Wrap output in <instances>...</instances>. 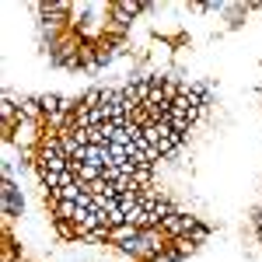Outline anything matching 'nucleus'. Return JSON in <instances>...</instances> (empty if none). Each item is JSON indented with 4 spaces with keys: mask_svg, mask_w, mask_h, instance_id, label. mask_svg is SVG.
<instances>
[{
    "mask_svg": "<svg viewBox=\"0 0 262 262\" xmlns=\"http://www.w3.org/2000/svg\"><path fill=\"white\" fill-rule=\"evenodd\" d=\"M196 217H192V213H171V217H168V221H161V231H164V238H182V234H189V231H192V227H196Z\"/></svg>",
    "mask_w": 262,
    "mask_h": 262,
    "instance_id": "1",
    "label": "nucleus"
},
{
    "mask_svg": "<svg viewBox=\"0 0 262 262\" xmlns=\"http://www.w3.org/2000/svg\"><path fill=\"white\" fill-rule=\"evenodd\" d=\"M0 213L4 217H18L21 213V192H18V182H7L0 185Z\"/></svg>",
    "mask_w": 262,
    "mask_h": 262,
    "instance_id": "2",
    "label": "nucleus"
},
{
    "mask_svg": "<svg viewBox=\"0 0 262 262\" xmlns=\"http://www.w3.org/2000/svg\"><path fill=\"white\" fill-rule=\"evenodd\" d=\"M32 11H39V18H70L74 4L70 0H39V4H32Z\"/></svg>",
    "mask_w": 262,
    "mask_h": 262,
    "instance_id": "3",
    "label": "nucleus"
},
{
    "mask_svg": "<svg viewBox=\"0 0 262 262\" xmlns=\"http://www.w3.org/2000/svg\"><path fill=\"white\" fill-rule=\"evenodd\" d=\"M21 119H25V122H39V126H46V112H42L39 98H25V101H21Z\"/></svg>",
    "mask_w": 262,
    "mask_h": 262,
    "instance_id": "4",
    "label": "nucleus"
},
{
    "mask_svg": "<svg viewBox=\"0 0 262 262\" xmlns=\"http://www.w3.org/2000/svg\"><path fill=\"white\" fill-rule=\"evenodd\" d=\"M108 224H101V227H95V231H84L81 234V245H88V248H101V245H108Z\"/></svg>",
    "mask_w": 262,
    "mask_h": 262,
    "instance_id": "5",
    "label": "nucleus"
},
{
    "mask_svg": "<svg viewBox=\"0 0 262 262\" xmlns=\"http://www.w3.org/2000/svg\"><path fill=\"white\" fill-rule=\"evenodd\" d=\"M42 105V112L46 116H56V112H63V95L60 91H46V95H35Z\"/></svg>",
    "mask_w": 262,
    "mask_h": 262,
    "instance_id": "6",
    "label": "nucleus"
},
{
    "mask_svg": "<svg viewBox=\"0 0 262 262\" xmlns=\"http://www.w3.org/2000/svg\"><path fill=\"white\" fill-rule=\"evenodd\" d=\"M101 171H105V168H95V164H77V171H74V175H77V182H81V185H95V182H101Z\"/></svg>",
    "mask_w": 262,
    "mask_h": 262,
    "instance_id": "7",
    "label": "nucleus"
},
{
    "mask_svg": "<svg viewBox=\"0 0 262 262\" xmlns=\"http://www.w3.org/2000/svg\"><path fill=\"white\" fill-rule=\"evenodd\" d=\"M245 11H248V4H245V0H238V4H234V0H227V11H224V14H227V25H234V28H238V25L245 21Z\"/></svg>",
    "mask_w": 262,
    "mask_h": 262,
    "instance_id": "8",
    "label": "nucleus"
},
{
    "mask_svg": "<svg viewBox=\"0 0 262 262\" xmlns=\"http://www.w3.org/2000/svg\"><path fill=\"white\" fill-rule=\"evenodd\" d=\"M150 210H154V217H158V221H168L171 213H179V206H175L171 200H164V196H158V200L150 203Z\"/></svg>",
    "mask_w": 262,
    "mask_h": 262,
    "instance_id": "9",
    "label": "nucleus"
},
{
    "mask_svg": "<svg viewBox=\"0 0 262 262\" xmlns=\"http://www.w3.org/2000/svg\"><path fill=\"white\" fill-rule=\"evenodd\" d=\"M168 248H175V252H179L182 259H185V255H192V252H196V248H200V245L192 242V238H189V234H182V238H168Z\"/></svg>",
    "mask_w": 262,
    "mask_h": 262,
    "instance_id": "10",
    "label": "nucleus"
},
{
    "mask_svg": "<svg viewBox=\"0 0 262 262\" xmlns=\"http://www.w3.org/2000/svg\"><path fill=\"white\" fill-rule=\"evenodd\" d=\"M210 234H213V227H210V224H196V227H192V231H189V238H192V242H196V245H203V242H206V238H210Z\"/></svg>",
    "mask_w": 262,
    "mask_h": 262,
    "instance_id": "11",
    "label": "nucleus"
},
{
    "mask_svg": "<svg viewBox=\"0 0 262 262\" xmlns=\"http://www.w3.org/2000/svg\"><path fill=\"white\" fill-rule=\"evenodd\" d=\"M150 262H182V255L175 252V248H164V252H158Z\"/></svg>",
    "mask_w": 262,
    "mask_h": 262,
    "instance_id": "12",
    "label": "nucleus"
},
{
    "mask_svg": "<svg viewBox=\"0 0 262 262\" xmlns=\"http://www.w3.org/2000/svg\"><path fill=\"white\" fill-rule=\"evenodd\" d=\"M252 217H255V224L262 221V203H259V206H255V210H252Z\"/></svg>",
    "mask_w": 262,
    "mask_h": 262,
    "instance_id": "13",
    "label": "nucleus"
},
{
    "mask_svg": "<svg viewBox=\"0 0 262 262\" xmlns=\"http://www.w3.org/2000/svg\"><path fill=\"white\" fill-rule=\"evenodd\" d=\"M255 238H259V245H262V221L255 224Z\"/></svg>",
    "mask_w": 262,
    "mask_h": 262,
    "instance_id": "14",
    "label": "nucleus"
}]
</instances>
